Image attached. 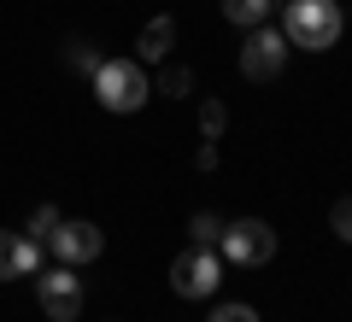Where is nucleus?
I'll use <instances>...</instances> for the list:
<instances>
[{
	"mask_svg": "<svg viewBox=\"0 0 352 322\" xmlns=\"http://www.w3.org/2000/svg\"><path fill=\"white\" fill-rule=\"evenodd\" d=\"M329 229L352 246V199H335V205H329Z\"/></svg>",
	"mask_w": 352,
	"mask_h": 322,
	"instance_id": "dca6fc26",
	"label": "nucleus"
},
{
	"mask_svg": "<svg viewBox=\"0 0 352 322\" xmlns=\"http://www.w3.org/2000/svg\"><path fill=\"white\" fill-rule=\"evenodd\" d=\"M206 322H258V310L252 305H235V299H229V305H212V317Z\"/></svg>",
	"mask_w": 352,
	"mask_h": 322,
	"instance_id": "f3484780",
	"label": "nucleus"
},
{
	"mask_svg": "<svg viewBox=\"0 0 352 322\" xmlns=\"http://www.w3.org/2000/svg\"><path fill=\"white\" fill-rule=\"evenodd\" d=\"M12 275H18V235L0 229V281H12Z\"/></svg>",
	"mask_w": 352,
	"mask_h": 322,
	"instance_id": "2eb2a0df",
	"label": "nucleus"
},
{
	"mask_svg": "<svg viewBox=\"0 0 352 322\" xmlns=\"http://www.w3.org/2000/svg\"><path fill=\"white\" fill-rule=\"evenodd\" d=\"M223 18L241 30H258L264 18H270V0H223Z\"/></svg>",
	"mask_w": 352,
	"mask_h": 322,
	"instance_id": "9d476101",
	"label": "nucleus"
},
{
	"mask_svg": "<svg viewBox=\"0 0 352 322\" xmlns=\"http://www.w3.org/2000/svg\"><path fill=\"white\" fill-rule=\"evenodd\" d=\"M53 229H59V205H36V211H30V229H24V235H30V240H47Z\"/></svg>",
	"mask_w": 352,
	"mask_h": 322,
	"instance_id": "4468645a",
	"label": "nucleus"
},
{
	"mask_svg": "<svg viewBox=\"0 0 352 322\" xmlns=\"http://www.w3.org/2000/svg\"><path fill=\"white\" fill-rule=\"evenodd\" d=\"M170 47H176V18H170V12H159L153 24H141V36H135V59H141V65L170 59Z\"/></svg>",
	"mask_w": 352,
	"mask_h": 322,
	"instance_id": "6e6552de",
	"label": "nucleus"
},
{
	"mask_svg": "<svg viewBox=\"0 0 352 322\" xmlns=\"http://www.w3.org/2000/svg\"><path fill=\"white\" fill-rule=\"evenodd\" d=\"M41 264H47V240H30V235H18V275H36Z\"/></svg>",
	"mask_w": 352,
	"mask_h": 322,
	"instance_id": "ddd939ff",
	"label": "nucleus"
},
{
	"mask_svg": "<svg viewBox=\"0 0 352 322\" xmlns=\"http://www.w3.org/2000/svg\"><path fill=\"white\" fill-rule=\"evenodd\" d=\"M106 252V235L88 217H59V229L47 235V258L53 264H71V270H82V264H94Z\"/></svg>",
	"mask_w": 352,
	"mask_h": 322,
	"instance_id": "39448f33",
	"label": "nucleus"
},
{
	"mask_svg": "<svg viewBox=\"0 0 352 322\" xmlns=\"http://www.w3.org/2000/svg\"><path fill=\"white\" fill-rule=\"evenodd\" d=\"M153 94H164V100H188V94H194V71H188V65H164V71L153 76Z\"/></svg>",
	"mask_w": 352,
	"mask_h": 322,
	"instance_id": "1a4fd4ad",
	"label": "nucleus"
},
{
	"mask_svg": "<svg viewBox=\"0 0 352 322\" xmlns=\"http://www.w3.org/2000/svg\"><path fill=\"white\" fill-rule=\"evenodd\" d=\"M346 30L340 18V0H288L282 6V36L288 47H305V53H329Z\"/></svg>",
	"mask_w": 352,
	"mask_h": 322,
	"instance_id": "f257e3e1",
	"label": "nucleus"
},
{
	"mask_svg": "<svg viewBox=\"0 0 352 322\" xmlns=\"http://www.w3.org/2000/svg\"><path fill=\"white\" fill-rule=\"evenodd\" d=\"M65 59H71L76 71H88V76H94V65H100V59H94V47H88V41H71V47H65Z\"/></svg>",
	"mask_w": 352,
	"mask_h": 322,
	"instance_id": "a211bd4d",
	"label": "nucleus"
},
{
	"mask_svg": "<svg viewBox=\"0 0 352 322\" xmlns=\"http://www.w3.org/2000/svg\"><path fill=\"white\" fill-rule=\"evenodd\" d=\"M36 299H41V310H47L53 322H76L82 317V275L71 270V264H41L36 270Z\"/></svg>",
	"mask_w": 352,
	"mask_h": 322,
	"instance_id": "20e7f679",
	"label": "nucleus"
},
{
	"mask_svg": "<svg viewBox=\"0 0 352 322\" xmlns=\"http://www.w3.org/2000/svg\"><path fill=\"white\" fill-rule=\"evenodd\" d=\"M194 170H217V141H200L194 147Z\"/></svg>",
	"mask_w": 352,
	"mask_h": 322,
	"instance_id": "6ab92c4d",
	"label": "nucleus"
},
{
	"mask_svg": "<svg viewBox=\"0 0 352 322\" xmlns=\"http://www.w3.org/2000/svg\"><path fill=\"white\" fill-rule=\"evenodd\" d=\"M217 281H223V258H217L212 246H188L182 258L170 264V287H176V299H212Z\"/></svg>",
	"mask_w": 352,
	"mask_h": 322,
	"instance_id": "423d86ee",
	"label": "nucleus"
},
{
	"mask_svg": "<svg viewBox=\"0 0 352 322\" xmlns=\"http://www.w3.org/2000/svg\"><path fill=\"white\" fill-rule=\"evenodd\" d=\"M282 65H288V36H282V30H270V24L247 30V47H241V76H247V82H276Z\"/></svg>",
	"mask_w": 352,
	"mask_h": 322,
	"instance_id": "0eeeda50",
	"label": "nucleus"
},
{
	"mask_svg": "<svg viewBox=\"0 0 352 322\" xmlns=\"http://www.w3.org/2000/svg\"><path fill=\"white\" fill-rule=\"evenodd\" d=\"M188 235H194V246H217L223 217H217V211H194V217H188Z\"/></svg>",
	"mask_w": 352,
	"mask_h": 322,
	"instance_id": "f8f14e48",
	"label": "nucleus"
},
{
	"mask_svg": "<svg viewBox=\"0 0 352 322\" xmlns=\"http://www.w3.org/2000/svg\"><path fill=\"white\" fill-rule=\"evenodd\" d=\"M223 129H229V106H223V100H200V135L206 141H223Z\"/></svg>",
	"mask_w": 352,
	"mask_h": 322,
	"instance_id": "9b49d317",
	"label": "nucleus"
},
{
	"mask_svg": "<svg viewBox=\"0 0 352 322\" xmlns=\"http://www.w3.org/2000/svg\"><path fill=\"white\" fill-rule=\"evenodd\" d=\"M217 252H223L229 264H241V270L270 264L276 258V229L264 223V217H235V223H223V235H217Z\"/></svg>",
	"mask_w": 352,
	"mask_h": 322,
	"instance_id": "7ed1b4c3",
	"label": "nucleus"
},
{
	"mask_svg": "<svg viewBox=\"0 0 352 322\" xmlns=\"http://www.w3.org/2000/svg\"><path fill=\"white\" fill-rule=\"evenodd\" d=\"M88 82H94V100H100L106 112H118V117L141 112V106L153 100V76H147L141 59H100Z\"/></svg>",
	"mask_w": 352,
	"mask_h": 322,
	"instance_id": "f03ea898",
	"label": "nucleus"
}]
</instances>
